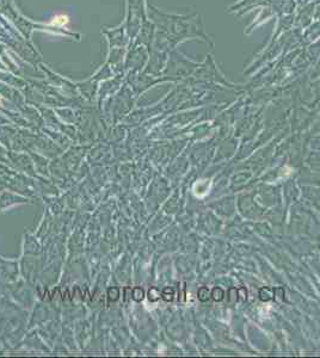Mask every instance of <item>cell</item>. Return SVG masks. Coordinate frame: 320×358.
<instances>
[{
	"mask_svg": "<svg viewBox=\"0 0 320 358\" xmlns=\"http://www.w3.org/2000/svg\"><path fill=\"white\" fill-rule=\"evenodd\" d=\"M68 21H69L68 16H66V14H59V16H56V17L53 18V20L50 21V25H53V26H63V25H66Z\"/></svg>",
	"mask_w": 320,
	"mask_h": 358,
	"instance_id": "obj_1",
	"label": "cell"
}]
</instances>
